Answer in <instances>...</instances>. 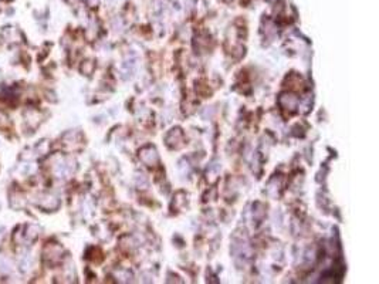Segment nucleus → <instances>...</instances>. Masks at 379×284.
<instances>
[{
    "instance_id": "nucleus-1",
    "label": "nucleus",
    "mask_w": 379,
    "mask_h": 284,
    "mask_svg": "<svg viewBox=\"0 0 379 284\" xmlns=\"http://www.w3.org/2000/svg\"><path fill=\"white\" fill-rule=\"evenodd\" d=\"M16 202H20L21 206H24L26 205V200H24V196L19 194V192H15V194H12V196H10V205L12 206H15V203Z\"/></svg>"
},
{
    "instance_id": "nucleus-3",
    "label": "nucleus",
    "mask_w": 379,
    "mask_h": 284,
    "mask_svg": "<svg viewBox=\"0 0 379 284\" xmlns=\"http://www.w3.org/2000/svg\"><path fill=\"white\" fill-rule=\"evenodd\" d=\"M0 230H3V229H0Z\"/></svg>"
},
{
    "instance_id": "nucleus-2",
    "label": "nucleus",
    "mask_w": 379,
    "mask_h": 284,
    "mask_svg": "<svg viewBox=\"0 0 379 284\" xmlns=\"http://www.w3.org/2000/svg\"><path fill=\"white\" fill-rule=\"evenodd\" d=\"M9 125H10V122H9L7 115L3 114V112H0V128H7Z\"/></svg>"
}]
</instances>
